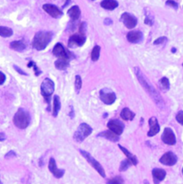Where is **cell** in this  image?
<instances>
[{"label": "cell", "instance_id": "ac0fdd59", "mask_svg": "<svg viewBox=\"0 0 183 184\" xmlns=\"http://www.w3.org/2000/svg\"><path fill=\"white\" fill-rule=\"evenodd\" d=\"M127 39L130 43H139L143 40V34L140 31H131L127 34Z\"/></svg>", "mask_w": 183, "mask_h": 184}, {"label": "cell", "instance_id": "c3c4849f", "mask_svg": "<svg viewBox=\"0 0 183 184\" xmlns=\"http://www.w3.org/2000/svg\"><path fill=\"white\" fill-rule=\"evenodd\" d=\"M0 184H2V182H1V180H0Z\"/></svg>", "mask_w": 183, "mask_h": 184}, {"label": "cell", "instance_id": "7bdbcfd3", "mask_svg": "<svg viewBox=\"0 0 183 184\" xmlns=\"http://www.w3.org/2000/svg\"><path fill=\"white\" fill-rule=\"evenodd\" d=\"M111 24H112V21H111L110 19L107 18V19H105V20H104V25H111Z\"/></svg>", "mask_w": 183, "mask_h": 184}, {"label": "cell", "instance_id": "7a4b0ae2", "mask_svg": "<svg viewBox=\"0 0 183 184\" xmlns=\"http://www.w3.org/2000/svg\"><path fill=\"white\" fill-rule=\"evenodd\" d=\"M53 34L50 32H38L34 35L33 40V47L37 50H43L47 48L49 43L52 40Z\"/></svg>", "mask_w": 183, "mask_h": 184}, {"label": "cell", "instance_id": "5b68a950", "mask_svg": "<svg viewBox=\"0 0 183 184\" xmlns=\"http://www.w3.org/2000/svg\"><path fill=\"white\" fill-rule=\"evenodd\" d=\"M54 90H55L54 82L50 78H48V77L45 78L42 83V85H41V92H42V96L44 97L46 101L49 102V105H50V96L53 94Z\"/></svg>", "mask_w": 183, "mask_h": 184}, {"label": "cell", "instance_id": "7c38bea8", "mask_svg": "<svg viewBox=\"0 0 183 184\" xmlns=\"http://www.w3.org/2000/svg\"><path fill=\"white\" fill-rule=\"evenodd\" d=\"M120 20L122 21V23L127 29H133L137 25L136 17L134 16L133 15L129 13H123L120 17Z\"/></svg>", "mask_w": 183, "mask_h": 184}, {"label": "cell", "instance_id": "52a82bcc", "mask_svg": "<svg viewBox=\"0 0 183 184\" xmlns=\"http://www.w3.org/2000/svg\"><path fill=\"white\" fill-rule=\"evenodd\" d=\"M53 55L58 57V59H67L70 60L74 58L73 53H71L69 50H66V48L61 44V43H57L53 49L52 51Z\"/></svg>", "mask_w": 183, "mask_h": 184}, {"label": "cell", "instance_id": "3957f363", "mask_svg": "<svg viewBox=\"0 0 183 184\" xmlns=\"http://www.w3.org/2000/svg\"><path fill=\"white\" fill-rule=\"evenodd\" d=\"M13 121H14L15 126L18 128L20 129L26 128L31 122V116H30L29 111H27L26 110L23 108H20L15 114Z\"/></svg>", "mask_w": 183, "mask_h": 184}, {"label": "cell", "instance_id": "7dc6e473", "mask_svg": "<svg viewBox=\"0 0 183 184\" xmlns=\"http://www.w3.org/2000/svg\"><path fill=\"white\" fill-rule=\"evenodd\" d=\"M172 52H176V49H174V48H173V49H172Z\"/></svg>", "mask_w": 183, "mask_h": 184}, {"label": "cell", "instance_id": "f35d334b", "mask_svg": "<svg viewBox=\"0 0 183 184\" xmlns=\"http://www.w3.org/2000/svg\"><path fill=\"white\" fill-rule=\"evenodd\" d=\"M16 154L14 152L13 150H11V151H9L8 153L5 155V157L6 158H10V157H16Z\"/></svg>", "mask_w": 183, "mask_h": 184}, {"label": "cell", "instance_id": "ab89813d", "mask_svg": "<svg viewBox=\"0 0 183 184\" xmlns=\"http://www.w3.org/2000/svg\"><path fill=\"white\" fill-rule=\"evenodd\" d=\"M6 78H7V77H6V75H5L3 72L0 71V85H2V84L6 82Z\"/></svg>", "mask_w": 183, "mask_h": 184}, {"label": "cell", "instance_id": "b9f144b4", "mask_svg": "<svg viewBox=\"0 0 183 184\" xmlns=\"http://www.w3.org/2000/svg\"><path fill=\"white\" fill-rule=\"evenodd\" d=\"M70 110H71V112L69 113V116H70V118L71 119H73V118L75 117V112H74V109H73V106H70Z\"/></svg>", "mask_w": 183, "mask_h": 184}, {"label": "cell", "instance_id": "f1b7e54d", "mask_svg": "<svg viewBox=\"0 0 183 184\" xmlns=\"http://www.w3.org/2000/svg\"><path fill=\"white\" fill-rule=\"evenodd\" d=\"M100 47L98 45H95L93 47V49L92 50L91 53V59L92 61H97L98 59H100Z\"/></svg>", "mask_w": 183, "mask_h": 184}, {"label": "cell", "instance_id": "7402d4cb", "mask_svg": "<svg viewBox=\"0 0 183 184\" xmlns=\"http://www.w3.org/2000/svg\"><path fill=\"white\" fill-rule=\"evenodd\" d=\"M118 146L119 149H120V150L124 153V155H125L126 156H127V158L131 161L132 164H133V165H137V164H138V160H137V158H136V155H134L133 154H131V153L127 150V148H125L124 146H120L119 144H118Z\"/></svg>", "mask_w": 183, "mask_h": 184}, {"label": "cell", "instance_id": "4dcf8cb0", "mask_svg": "<svg viewBox=\"0 0 183 184\" xmlns=\"http://www.w3.org/2000/svg\"><path fill=\"white\" fill-rule=\"evenodd\" d=\"M107 184H123L124 183V180L122 177L120 176H116L114 178H111V179H109L107 181Z\"/></svg>", "mask_w": 183, "mask_h": 184}, {"label": "cell", "instance_id": "83f0119b", "mask_svg": "<svg viewBox=\"0 0 183 184\" xmlns=\"http://www.w3.org/2000/svg\"><path fill=\"white\" fill-rule=\"evenodd\" d=\"M13 35V30L7 26H0V36L4 38H9Z\"/></svg>", "mask_w": 183, "mask_h": 184}, {"label": "cell", "instance_id": "1f68e13d", "mask_svg": "<svg viewBox=\"0 0 183 184\" xmlns=\"http://www.w3.org/2000/svg\"><path fill=\"white\" fill-rule=\"evenodd\" d=\"M81 88H82V78H81L80 75H75V89L76 93H79Z\"/></svg>", "mask_w": 183, "mask_h": 184}, {"label": "cell", "instance_id": "836d02e7", "mask_svg": "<svg viewBox=\"0 0 183 184\" xmlns=\"http://www.w3.org/2000/svg\"><path fill=\"white\" fill-rule=\"evenodd\" d=\"M168 41V39H167V37L165 36H163V37H160L158 39H156L154 42V45H160V44H163V43H165Z\"/></svg>", "mask_w": 183, "mask_h": 184}, {"label": "cell", "instance_id": "816d5d0a", "mask_svg": "<svg viewBox=\"0 0 183 184\" xmlns=\"http://www.w3.org/2000/svg\"><path fill=\"white\" fill-rule=\"evenodd\" d=\"M182 66H183V64H182Z\"/></svg>", "mask_w": 183, "mask_h": 184}, {"label": "cell", "instance_id": "d4e9b609", "mask_svg": "<svg viewBox=\"0 0 183 184\" xmlns=\"http://www.w3.org/2000/svg\"><path fill=\"white\" fill-rule=\"evenodd\" d=\"M61 108V102H60V98L58 95H55L53 98V116L57 117Z\"/></svg>", "mask_w": 183, "mask_h": 184}, {"label": "cell", "instance_id": "9a60e30c", "mask_svg": "<svg viewBox=\"0 0 183 184\" xmlns=\"http://www.w3.org/2000/svg\"><path fill=\"white\" fill-rule=\"evenodd\" d=\"M49 170L50 171V173L55 176L57 179H60L61 177H63V175L65 174V170H60L57 167V164L56 161L53 157H51L50 159V163H49Z\"/></svg>", "mask_w": 183, "mask_h": 184}, {"label": "cell", "instance_id": "603a6c76", "mask_svg": "<svg viewBox=\"0 0 183 184\" xmlns=\"http://www.w3.org/2000/svg\"><path fill=\"white\" fill-rule=\"evenodd\" d=\"M27 45L24 41H14L10 43V48L16 51H24Z\"/></svg>", "mask_w": 183, "mask_h": 184}, {"label": "cell", "instance_id": "e0dca14e", "mask_svg": "<svg viewBox=\"0 0 183 184\" xmlns=\"http://www.w3.org/2000/svg\"><path fill=\"white\" fill-rule=\"evenodd\" d=\"M152 175L154 179V183L159 184L162 181H163L166 177V172L163 169L154 168L152 171Z\"/></svg>", "mask_w": 183, "mask_h": 184}, {"label": "cell", "instance_id": "4fadbf2b", "mask_svg": "<svg viewBox=\"0 0 183 184\" xmlns=\"http://www.w3.org/2000/svg\"><path fill=\"white\" fill-rule=\"evenodd\" d=\"M177 161H178L177 155L172 152H167L160 158V163L164 165H167V166L174 165L177 163Z\"/></svg>", "mask_w": 183, "mask_h": 184}, {"label": "cell", "instance_id": "4316f807", "mask_svg": "<svg viewBox=\"0 0 183 184\" xmlns=\"http://www.w3.org/2000/svg\"><path fill=\"white\" fill-rule=\"evenodd\" d=\"M159 87L162 91H168L170 89V81L167 77H162L158 82Z\"/></svg>", "mask_w": 183, "mask_h": 184}, {"label": "cell", "instance_id": "8fae6325", "mask_svg": "<svg viewBox=\"0 0 183 184\" xmlns=\"http://www.w3.org/2000/svg\"><path fill=\"white\" fill-rule=\"evenodd\" d=\"M162 140L163 142L169 146H174L176 144V137L174 132L171 128H165L163 130V133L162 135Z\"/></svg>", "mask_w": 183, "mask_h": 184}, {"label": "cell", "instance_id": "f6af8a7d", "mask_svg": "<svg viewBox=\"0 0 183 184\" xmlns=\"http://www.w3.org/2000/svg\"><path fill=\"white\" fill-rule=\"evenodd\" d=\"M70 1H71V0H66V4H65V5L63 6V7H66L67 5H68V4L70 3Z\"/></svg>", "mask_w": 183, "mask_h": 184}, {"label": "cell", "instance_id": "2e32d148", "mask_svg": "<svg viewBox=\"0 0 183 184\" xmlns=\"http://www.w3.org/2000/svg\"><path fill=\"white\" fill-rule=\"evenodd\" d=\"M148 124L150 126L149 131L147 132L148 137H154L156 134H158L160 131V125L158 123V120L155 117H152L149 119Z\"/></svg>", "mask_w": 183, "mask_h": 184}, {"label": "cell", "instance_id": "d6a6232c", "mask_svg": "<svg viewBox=\"0 0 183 184\" xmlns=\"http://www.w3.org/2000/svg\"><path fill=\"white\" fill-rule=\"evenodd\" d=\"M27 67H33L34 72H35V75H36V76H39V75H41V74L42 73V70H41V69H40L39 67L36 66L35 62H33V61H30V62L28 63Z\"/></svg>", "mask_w": 183, "mask_h": 184}, {"label": "cell", "instance_id": "681fc988", "mask_svg": "<svg viewBox=\"0 0 183 184\" xmlns=\"http://www.w3.org/2000/svg\"><path fill=\"white\" fill-rule=\"evenodd\" d=\"M182 174H183V168H182Z\"/></svg>", "mask_w": 183, "mask_h": 184}, {"label": "cell", "instance_id": "f907efd6", "mask_svg": "<svg viewBox=\"0 0 183 184\" xmlns=\"http://www.w3.org/2000/svg\"><path fill=\"white\" fill-rule=\"evenodd\" d=\"M92 1H95V0H92Z\"/></svg>", "mask_w": 183, "mask_h": 184}, {"label": "cell", "instance_id": "44dd1931", "mask_svg": "<svg viewBox=\"0 0 183 184\" xmlns=\"http://www.w3.org/2000/svg\"><path fill=\"white\" fill-rule=\"evenodd\" d=\"M69 17L73 20V21H76L79 19V17L81 16V10L79 8V7L77 6H73L72 7H70V9L67 12Z\"/></svg>", "mask_w": 183, "mask_h": 184}, {"label": "cell", "instance_id": "30bf717a", "mask_svg": "<svg viewBox=\"0 0 183 184\" xmlns=\"http://www.w3.org/2000/svg\"><path fill=\"white\" fill-rule=\"evenodd\" d=\"M107 127H108L109 130H111L112 132H114L118 136L123 133V130H124V128H125L123 122H121L118 119H110L107 123Z\"/></svg>", "mask_w": 183, "mask_h": 184}, {"label": "cell", "instance_id": "9c48e42d", "mask_svg": "<svg viewBox=\"0 0 183 184\" xmlns=\"http://www.w3.org/2000/svg\"><path fill=\"white\" fill-rule=\"evenodd\" d=\"M86 41L85 35L81 34H75L71 35L68 39V48H76L81 47Z\"/></svg>", "mask_w": 183, "mask_h": 184}, {"label": "cell", "instance_id": "277c9868", "mask_svg": "<svg viewBox=\"0 0 183 184\" xmlns=\"http://www.w3.org/2000/svg\"><path fill=\"white\" fill-rule=\"evenodd\" d=\"M92 132V128L87 123L80 124L74 134V139L77 143H82Z\"/></svg>", "mask_w": 183, "mask_h": 184}, {"label": "cell", "instance_id": "5bb4252c", "mask_svg": "<svg viewBox=\"0 0 183 184\" xmlns=\"http://www.w3.org/2000/svg\"><path fill=\"white\" fill-rule=\"evenodd\" d=\"M42 8L47 14H49L50 16L53 17V18H59L63 15V12L58 8V7L54 6V5L45 4V5H43Z\"/></svg>", "mask_w": 183, "mask_h": 184}, {"label": "cell", "instance_id": "6da1fadb", "mask_svg": "<svg viewBox=\"0 0 183 184\" xmlns=\"http://www.w3.org/2000/svg\"><path fill=\"white\" fill-rule=\"evenodd\" d=\"M134 73H135V75L136 76L138 82L143 86V88L146 91V92L149 94L150 97L154 101V103L158 106L159 108L163 109L164 108V101L163 100L162 96L156 91V89L153 86V84L147 80L145 75L142 73V71L139 69V67H134Z\"/></svg>", "mask_w": 183, "mask_h": 184}, {"label": "cell", "instance_id": "ffe728a7", "mask_svg": "<svg viewBox=\"0 0 183 184\" xmlns=\"http://www.w3.org/2000/svg\"><path fill=\"white\" fill-rule=\"evenodd\" d=\"M100 7L106 10H114L118 7V3L116 0H103L100 3Z\"/></svg>", "mask_w": 183, "mask_h": 184}, {"label": "cell", "instance_id": "60d3db41", "mask_svg": "<svg viewBox=\"0 0 183 184\" xmlns=\"http://www.w3.org/2000/svg\"><path fill=\"white\" fill-rule=\"evenodd\" d=\"M14 68H15V69L16 70V71L18 72V73H19V74H21V75H28V74H27V73H25V72L24 71V70H23V69H21L20 67H18L17 66H16V65L14 66Z\"/></svg>", "mask_w": 183, "mask_h": 184}, {"label": "cell", "instance_id": "8d00e7d4", "mask_svg": "<svg viewBox=\"0 0 183 184\" xmlns=\"http://www.w3.org/2000/svg\"><path fill=\"white\" fill-rule=\"evenodd\" d=\"M86 33V23H82L79 26V34L85 35Z\"/></svg>", "mask_w": 183, "mask_h": 184}, {"label": "cell", "instance_id": "d6986e66", "mask_svg": "<svg viewBox=\"0 0 183 184\" xmlns=\"http://www.w3.org/2000/svg\"><path fill=\"white\" fill-rule=\"evenodd\" d=\"M97 136L100 137H103V138H106V139H109V141H112V142H118L119 140V136H118V135L115 134L114 132H112L109 129L102 131V132L99 133Z\"/></svg>", "mask_w": 183, "mask_h": 184}, {"label": "cell", "instance_id": "d590c367", "mask_svg": "<svg viewBox=\"0 0 183 184\" xmlns=\"http://www.w3.org/2000/svg\"><path fill=\"white\" fill-rule=\"evenodd\" d=\"M176 120L183 126V110H181L176 115Z\"/></svg>", "mask_w": 183, "mask_h": 184}, {"label": "cell", "instance_id": "f546056e", "mask_svg": "<svg viewBox=\"0 0 183 184\" xmlns=\"http://www.w3.org/2000/svg\"><path fill=\"white\" fill-rule=\"evenodd\" d=\"M131 165H133L132 163H131V161L128 160L127 158H126L125 160H123V161L121 162L120 166H119V171H120V172H125V171H127Z\"/></svg>", "mask_w": 183, "mask_h": 184}, {"label": "cell", "instance_id": "cb8c5ba5", "mask_svg": "<svg viewBox=\"0 0 183 184\" xmlns=\"http://www.w3.org/2000/svg\"><path fill=\"white\" fill-rule=\"evenodd\" d=\"M135 116H136V114L128 108H124L120 112V117L124 120H133Z\"/></svg>", "mask_w": 183, "mask_h": 184}, {"label": "cell", "instance_id": "bcb514c9", "mask_svg": "<svg viewBox=\"0 0 183 184\" xmlns=\"http://www.w3.org/2000/svg\"><path fill=\"white\" fill-rule=\"evenodd\" d=\"M144 184H149V182H148V181L145 180V181H144Z\"/></svg>", "mask_w": 183, "mask_h": 184}, {"label": "cell", "instance_id": "e575fe53", "mask_svg": "<svg viewBox=\"0 0 183 184\" xmlns=\"http://www.w3.org/2000/svg\"><path fill=\"white\" fill-rule=\"evenodd\" d=\"M166 6H168V7H172V8L176 9V10H177L178 7H179L178 3H177V2H175L174 0H167Z\"/></svg>", "mask_w": 183, "mask_h": 184}, {"label": "cell", "instance_id": "ee69618b", "mask_svg": "<svg viewBox=\"0 0 183 184\" xmlns=\"http://www.w3.org/2000/svg\"><path fill=\"white\" fill-rule=\"evenodd\" d=\"M6 139V135L4 133H0V141H4Z\"/></svg>", "mask_w": 183, "mask_h": 184}, {"label": "cell", "instance_id": "ba28073f", "mask_svg": "<svg viewBox=\"0 0 183 184\" xmlns=\"http://www.w3.org/2000/svg\"><path fill=\"white\" fill-rule=\"evenodd\" d=\"M100 99L107 105H111L115 102L117 99L116 93L109 88H102L100 91Z\"/></svg>", "mask_w": 183, "mask_h": 184}, {"label": "cell", "instance_id": "8992f818", "mask_svg": "<svg viewBox=\"0 0 183 184\" xmlns=\"http://www.w3.org/2000/svg\"><path fill=\"white\" fill-rule=\"evenodd\" d=\"M79 152H80V154L84 157V159L86 160V161L90 164V165L94 168V169L97 171V173H98L101 177L104 178V177H105V171H104V169L101 166V164H100V163H99L97 160L94 159V157H92L88 152L82 150V149H80Z\"/></svg>", "mask_w": 183, "mask_h": 184}, {"label": "cell", "instance_id": "74e56055", "mask_svg": "<svg viewBox=\"0 0 183 184\" xmlns=\"http://www.w3.org/2000/svg\"><path fill=\"white\" fill-rule=\"evenodd\" d=\"M145 24L147 25H154V18L151 16H146L145 19Z\"/></svg>", "mask_w": 183, "mask_h": 184}, {"label": "cell", "instance_id": "484cf974", "mask_svg": "<svg viewBox=\"0 0 183 184\" xmlns=\"http://www.w3.org/2000/svg\"><path fill=\"white\" fill-rule=\"evenodd\" d=\"M69 66V60L63 59H58L55 61V67L58 70H66Z\"/></svg>", "mask_w": 183, "mask_h": 184}]
</instances>
